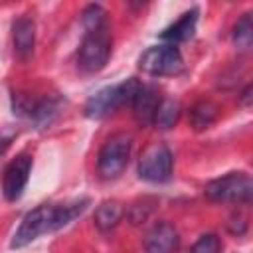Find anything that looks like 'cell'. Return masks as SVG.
<instances>
[{
    "instance_id": "1",
    "label": "cell",
    "mask_w": 253,
    "mask_h": 253,
    "mask_svg": "<svg viewBox=\"0 0 253 253\" xmlns=\"http://www.w3.org/2000/svg\"><path fill=\"white\" fill-rule=\"evenodd\" d=\"M87 200L75 202V204H67V206H49V204H42L38 208H34L32 211H28L18 227V231L14 233L12 239V249H20L26 247L28 243H32L36 237H40L42 233H49V231H57L63 225H67L69 221H73L77 215L83 213V210L87 208Z\"/></svg>"
},
{
    "instance_id": "2",
    "label": "cell",
    "mask_w": 253,
    "mask_h": 253,
    "mask_svg": "<svg viewBox=\"0 0 253 253\" xmlns=\"http://www.w3.org/2000/svg\"><path fill=\"white\" fill-rule=\"evenodd\" d=\"M142 83L134 77L119 83V85H109L103 87L101 91H97L95 95H91L85 103V115L89 119H103L109 113L117 111L119 107L125 105H132V101L136 99L138 91H140Z\"/></svg>"
},
{
    "instance_id": "3",
    "label": "cell",
    "mask_w": 253,
    "mask_h": 253,
    "mask_svg": "<svg viewBox=\"0 0 253 253\" xmlns=\"http://www.w3.org/2000/svg\"><path fill=\"white\" fill-rule=\"evenodd\" d=\"M111 49H113V38L109 26H103L93 32H85V38L77 53V63L83 71L97 73L107 65L111 57Z\"/></svg>"
},
{
    "instance_id": "4",
    "label": "cell",
    "mask_w": 253,
    "mask_h": 253,
    "mask_svg": "<svg viewBox=\"0 0 253 253\" xmlns=\"http://www.w3.org/2000/svg\"><path fill=\"white\" fill-rule=\"evenodd\" d=\"M204 192L213 202L249 204L253 198V182L245 172H231L227 176L208 182Z\"/></svg>"
},
{
    "instance_id": "5",
    "label": "cell",
    "mask_w": 253,
    "mask_h": 253,
    "mask_svg": "<svg viewBox=\"0 0 253 253\" xmlns=\"http://www.w3.org/2000/svg\"><path fill=\"white\" fill-rule=\"evenodd\" d=\"M130 146H132V138L125 132H117L111 138H107L97 158V172L101 174V178L113 180L123 174V170L128 164Z\"/></svg>"
},
{
    "instance_id": "6",
    "label": "cell",
    "mask_w": 253,
    "mask_h": 253,
    "mask_svg": "<svg viewBox=\"0 0 253 253\" xmlns=\"http://www.w3.org/2000/svg\"><path fill=\"white\" fill-rule=\"evenodd\" d=\"M138 67L148 75H176L182 71L184 59L176 45L160 43V45L148 47L140 55Z\"/></svg>"
},
{
    "instance_id": "7",
    "label": "cell",
    "mask_w": 253,
    "mask_h": 253,
    "mask_svg": "<svg viewBox=\"0 0 253 253\" xmlns=\"http://www.w3.org/2000/svg\"><path fill=\"white\" fill-rule=\"evenodd\" d=\"M174 168V156L166 144L148 146L138 160V176L146 182L162 184L168 182Z\"/></svg>"
},
{
    "instance_id": "8",
    "label": "cell",
    "mask_w": 253,
    "mask_h": 253,
    "mask_svg": "<svg viewBox=\"0 0 253 253\" xmlns=\"http://www.w3.org/2000/svg\"><path fill=\"white\" fill-rule=\"evenodd\" d=\"M30 172H32L30 154H20L6 166L4 178H2V194L8 202H16L22 198L26 184L30 180Z\"/></svg>"
},
{
    "instance_id": "9",
    "label": "cell",
    "mask_w": 253,
    "mask_h": 253,
    "mask_svg": "<svg viewBox=\"0 0 253 253\" xmlns=\"http://www.w3.org/2000/svg\"><path fill=\"white\" fill-rule=\"evenodd\" d=\"M180 247V235L176 227L168 221H160L152 225V229L144 237L146 253H176Z\"/></svg>"
},
{
    "instance_id": "10",
    "label": "cell",
    "mask_w": 253,
    "mask_h": 253,
    "mask_svg": "<svg viewBox=\"0 0 253 253\" xmlns=\"http://www.w3.org/2000/svg\"><path fill=\"white\" fill-rule=\"evenodd\" d=\"M160 95L154 87H140L136 99L132 101V113H134V119L142 125V126H148V125H154V117H156V111H158V105H160Z\"/></svg>"
},
{
    "instance_id": "11",
    "label": "cell",
    "mask_w": 253,
    "mask_h": 253,
    "mask_svg": "<svg viewBox=\"0 0 253 253\" xmlns=\"http://www.w3.org/2000/svg\"><path fill=\"white\" fill-rule=\"evenodd\" d=\"M196 24H198V10L192 8V10L184 12L174 24H170V26L160 34V38H162L166 43L176 45V43L186 42V40H190V38L194 36Z\"/></svg>"
},
{
    "instance_id": "12",
    "label": "cell",
    "mask_w": 253,
    "mask_h": 253,
    "mask_svg": "<svg viewBox=\"0 0 253 253\" xmlns=\"http://www.w3.org/2000/svg\"><path fill=\"white\" fill-rule=\"evenodd\" d=\"M12 40H14V49L20 57H28L34 51L36 43V26L30 18H18L12 26Z\"/></svg>"
},
{
    "instance_id": "13",
    "label": "cell",
    "mask_w": 253,
    "mask_h": 253,
    "mask_svg": "<svg viewBox=\"0 0 253 253\" xmlns=\"http://www.w3.org/2000/svg\"><path fill=\"white\" fill-rule=\"evenodd\" d=\"M123 215H125V208H123L121 202H115V200L103 202L95 210V225L101 231H111L113 227L119 225V221H121Z\"/></svg>"
},
{
    "instance_id": "14",
    "label": "cell",
    "mask_w": 253,
    "mask_h": 253,
    "mask_svg": "<svg viewBox=\"0 0 253 253\" xmlns=\"http://www.w3.org/2000/svg\"><path fill=\"white\" fill-rule=\"evenodd\" d=\"M180 103L178 101H172V99H162L160 105H158V111H156V117H154V125L162 130H168L172 128L178 119H180Z\"/></svg>"
},
{
    "instance_id": "15",
    "label": "cell",
    "mask_w": 253,
    "mask_h": 253,
    "mask_svg": "<svg viewBox=\"0 0 253 253\" xmlns=\"http://www.w3.org/2000/svg\"><path fill=\"white\" fill-rule=\"evenodd\" d=\"M231 38H233V43H235L237 49H249L251 47V42H253V20H251L249 12H245L237 20Z\"/></svg>"
},
{
    "instance_id": "16",
    "label": "cell",
    "mask_w": 253,
    "mask_h": 253,
    "mask_svg": "<svg viewBox=\"0 0 253 253\" xmlns=\"http://www.w3.org/2000/svg\"><path fill=\"white\" fill-rule=\"evenodd\" d=\"M215 115H217V109L215 105L208 103V101H202L198 103L192 113H190V119H192V125L196 130H202V128H208L213 121H215Z\"/></svg>"
},
{
    "instance_id": "17",
    "label": "cell",
    "mask_w": 253,
    "mask_h": 253,
    "mask_svg": "<svg viewBox=\"0 0 253 253\" xmlns=\"http://www.w3.org/2000/svg\"><path fill=\"white\" fill-rule=\"evenodd\" d=\"M81 24H83L85 32L99 30V28L107 26V12L99 4H89L81 14Z\"/></svg>"
},
{
    "instance_id": "18",
    "label": "cell",
    "mask_w": 253,
    "mask_h": 253,
    "mask_svg": "<svg viewBox=\"0 0 253 253\" xmlns=\"http://www.w3.org/2000/svg\"><path fill=\"white\" fill-rule=\"evenodd\" d=\"M190 253H221V241L215 233H206L194 243Z\"/></svg>"
},
{
    "instance_id": "19",
    "label": "cell",
    "mask_w": 253,
    "mask_h": 253,
    "mask_svg": "<svg viewBox=\"0 0 253 253\" xmlns=\"http://www.w3.org/2000/svg\"><path fill=\"white\" fill-rule=\"evenodd\" d=\"M14 136H16V130H14V128H6V130H0V156H2V154L8 150V146L12 144Z\"/></svg>"
},
{
    "instance_id": "20",
    "label": "cell",
    "mask_w": 253,
    "mask_h": 253,
    "mask_svg": "<svg viewBox=\"0 0 253 253\" xmlns=\"http://www.w3.org/2000/svg\"><path fill=\"white\" fill-rule=\"evenodd\" d=\"M251 93H253V87H251V85H247V87L243 89V93H241V105H245V107H249V105H251V97H253Z\"/></svg>"
}]
</instances>
